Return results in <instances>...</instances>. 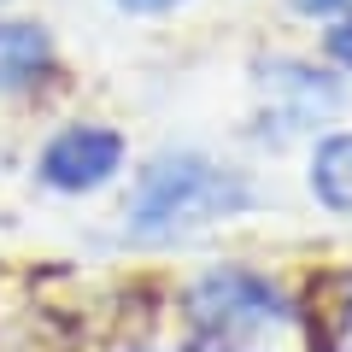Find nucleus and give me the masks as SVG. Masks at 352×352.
<instances>
[{"label": "nucleus", "mask_w": 352, "mask_h": 352, "mask_svg": "<svg viewBox=\"0 0 352 352\" xmlns=\"http://www.w3.org/2000/svg\"><path fill=\"white\" fill-rule=\"evenodd\" d=\"M188 323L200 340L212 346H247L258 329L288 323V300H282L258 270H241V264H223L212 276H200L188 288Z\"/></svg>", "instance_id": "f03ea898"}, {"label": "nucleus", "mask_w": 352, "mask_h": 352, "mask_svg": "<svg viewBox=\"0 0 352 352\" xmlns=\"http://www.w3.org/2000/svg\"><path fill=\"white\" fill-rule=\"evenodd\" d=\"M124 170V135L106 124H71L41 147L36 176L53 194H94Z\"/></svg>", "instance_id": "7ed1b4c3"}, {"label": "nucleus", "mask_w": 352, "mask_h": 352, "mask_svg": "<svg viewBox=\"0 0 352 352\" xmlns=\"http://www.w3.org/2000/svg\"><path fill=\"white\" fill-rule=\"evenodd\" d=\"M118 6H124V12H170L176 0H118Z\"/></svg>", "instance_id": "1a4fd4ad"}, {"label": "nucleus", "mask_w": 352, "mask_h": 352, "mask_svg": "<svg viewBox=\"0 0 352 352\" xmlns=\"http://www.w3.org/2000/svg\"><path fill=\"white\" fill-rule=\"evenodd\" d=\"M294 12H305V18H346L352 0H294Z\"/></svg>", "instance_id": "6e6552de"}, {"label": "nucleus", "mask_w": 352, "mask_h": 352, "mask_svg": "<svg viewBox=\"0 0 352 352\" xmlns=\"http://www.w3.org/2000/svg\"><path fill=\"white\" fill-rule=\"evenodd\" d=\"M323 47H329V59H335L340 71H352V12L335 18V30L323 36Z\"/></svg>", "instance_id": "0eeeda50"}, {"label": "nucleus", "mask_w": 352, "mask_h": 352, "mask_svg": "<svg viewBox=\"0 0 352 352\" xmlns=\"http://www.w3.org/2000/svg\"><path fill=\"white\" fill-rule=\"evenodd\" d=\"M252 206V182L206 153H159L135 176L129 194V241H176L206 223L241 217Z\"/></svg>", "instance_id": "f257e3e1"}, {"label": "nucleus", "mask_w": 352, "mask_h": 352, "mask_svg": "<svg viewBox=\"0 0 352 352\" xmlns=\"http://www.w3.org/2000/svg\"><path fill=\"white\" fill-rule=\"evenodd\" d=\"M59 76V53L41 24H0V94H36L41 82Z\"/></svg>", "instance_id": "39448f33"}, {"label": "nucleus", "mask_w": 352, "mask_h": 352, "mask_svg": "<svg viewBox=\"0 0 352 352\" xmlns=\"http://www.w3.org/2000/svg\"><path fill=\"white\" fill-rule=\"evenodd\" d=\"M264 94H270V106H276L282 129H305V124H317V118H329L340 106V82L329 71L300 65V59L264 65Z\"/></svg>", "instance_id": "20e7f679"}, {"label": "nucleus", "mask_w": 352, "mask_h": 352, "mask_svg": "<svg viewBox=\"0 0 352 352\" xmlns=\"http://www.w3.org/2000/svg\"><path fill=\"white\" fill-rule=\"evenodd\" d=\"M311 188H317V200H323L329 212L352 217V129L317 141V153H311Z\"/></svg>", "instance_id": "423d86ee"}]
</instances>
